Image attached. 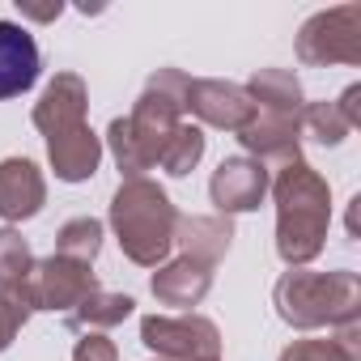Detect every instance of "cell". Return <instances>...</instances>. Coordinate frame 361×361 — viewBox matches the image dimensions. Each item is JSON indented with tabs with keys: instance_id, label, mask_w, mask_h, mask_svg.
I'll list each match as a JSON object with an SVG mask.
<instances>
[{
	"instance_id": "6da1fadb",
	"label": "cell",
	"mask_w": 361,
	"mask_h": 361,
	"mask_svg": "<svg viewBox=\"0 0 361 361\" xmlns=\"http://www.w3.org/2000/svg\"><path fill=\"white\" fill-rule=\"evenodd\" d=\"M188 73L183 68H157L145 90L136 94L128 115H115L106 123V149L119 166L123 178H145L161 161V149L183 123V94H188Z\"/></svg>"
},
{
	"instance_id": "7a4b0ae2",
	"label": "cell",
	"mask_w": 361,
	"mask_h": 361,
	"mask_svg": "<svg viewBox=\"0 0 361 361\" xmlns=\"http://www.w3.org/2000/svg\"><path fill=\"white\" fill-rule=\"evenodd\" d=\"M85 111H90V90L81 73H56L30 111L35 128L47 140V161L60 183H90L102 166V136L90 128Z\"/></svg>"
},
{
	"instance_id": "3957f363",
	"label": "cell",
	"mask_w": 361,
	"mask_h": 361,
	"mask_svg": "<svg viewBox=\"0 0 361 361\" xmlns=\"http://www.w3.org/2000/svg\"><path fill=\"white\" fill-rule=\"evenodd\" d=\"M268 192L276 204V255L285 259V268H310L327 247L331 183L302 157L276 170Z\"/></svg>"
},
{
	"instance_id": "277c9868",
	"label": "cell",
	"mask_w": 361,
	"mask_h": 361,
	"mask_svg": "<svg viewBox=\"0 0 361 361\" xmlns=\"http://www.w3.org/2000/svg\"><path fill=\"white\" fill-rule=\"evenodd\" d=\"M272 306L276 319L293 331H336L344 323H361V276L348 268H289L272 285Z\"/></svg>"
},
{
	"instance_id": "5b68a950",
	"label": "cell",
	"mask_w": 361,
	"mask_h": 361,
	"mask_svg": "<svg viewBox=\"0 0 361 361\" xmlns=\"http://www.w3.org/2000/svg\"><path fill=\"white\" fill-rule=\"evenodd\" d=\"M178 217H183V213L174 209V200L166 196V188L153 183L149 174L145 178H119V188L111 196V209H106L115 243H119V251L136 268L166 264V255L174 247Z\"/></svg>"
},
{
	"instance_id": "8992f818",
	"label": "cell",
	"mask_w": 361,
	"mask_h": 361,
	"mask_svg": "<svg viewBox=\"0 0 361 361\" xmlns=\"http://www.w3.org/2000/svg\"><path fill=\"white\" fill-rule=\"evenodd\" d=\"M98 289V276H94V264H77V259H64V255H47V259H35V268L26 272V281L18 285V302L35 314V310H77L90 293Z\"/></svg>"
},
{
	"instance_id": "52a82bcc",
	"label": "cell",
	"mask_w": 361,
	"mask_h": 361,
	"mask_svg": "<svg viewBox=\"0 0 361 361\" xmlns=\"http://www.w3.org/2000/svg\"><path fill=\"white\" fill-rule=\"evenodd\" d=\"M298 60L310 68L361 64V5H336L306 18L298 30Z\"/></svg>"
},
{
	"instance_id": "ba28073f",
	"label": "cell",
	"mask_w": 361,
	"mask_h": 361,
	"mask_svg": "<svg viewBox=\"0 0 361 361\" xmlns=\"http://www.w3.org/2000/svg\"><path fill=\"white\" fill-rule=\"evenodd\" d=\"M140 344L157 361H209L221 357V327L204 314H145Z\"/></svg>"
},
{
	"instance_id": "9c48e42d",
	"label": "cell",
	"mask_w": 361,
	"mask_h": 361,
	"mask_svg": "<svg viewBox=\"0 0 361 361\" xmlns=\"http://www.w3.org/2000/svg\"><path fill=\"white\" fill-rule=\"evenodd\" d=\"M268 188H272V170L247 153H234L221 157V166L213 170L209 200L221 217H238V213H255L268 200Z\"/></svg>"
},
{
	"instance_id": "30bf717a",
	"label": "cell",
	"mask_w": 361,
	"mask_h": 361,
	"mask_svg": "<svg viewBox=\"0 0 361 361\" xmlns=\"http://www.w3.org/2000/svg\"><path fill=\"white\" fill-rule=\"evenodd\" d=\"M183 111H192L204 128H221V132H238L255 115L247 90L238 81H221V77H192L188 94H183Z\"/></svg>"
},
{
	"instance_id": "8fae6325",
	"label": "cell",
	"mask_w": 361,
	"mask_h": 361,
	"mask_svg": "<svg viewBox=\"0 0 361 361\" xmlns=\"http://www.w3.org/2000/svg\"><path fill=\"white\" fill-rule=\"evenodd\" d=\"M247 157L264 166H289L302 161V115H276V111H255L247 128L234 132Z\"/></svg>"
},
{
	"instance_id": "7c38bea8",
	"label": "cell",
	"mask_w": 361,
	"mask_h": 361,
	"mask_svg": "<svg viewBox=\"0 0 361 361\" xmlns=\"http://www.w3.org/2000/svg\"><path fill=\"white\" fill-rule=\"evenodd\" d=\"M47 204V174L30 157H5L0 161V221H30Z\"/></svg>"
},
{
	"instance_id": "4fadbf2b",
	"label": "cell",
	"mask_w": 361,
	"mask_h": 361,
	"mask_svg": "<svg viewBox=\"0 0 361 361\" xmlns=\"http://www.w3.org/2000/svg\"><path fill=\"white\" fill-rule=\"evenodd\" d=\"M39 73H43V56H39L35 35L18 22L0 18V102L35 90Z\"/></svg>"
},
{
	"instance_id": "5bb4252c",
	"label": "cell",
	"mask_w": 361,
	"mask_h": 361,
	"mask_svg": "<svg viewBox=\"0 0 361 361\" xmlns=\"http://www.w3.org/2000/svg\"><path fill=\"white\" fill-rule=\"evenodd\" d=\"M213 289V268L196 264L188 255L157 264V272L149 276V293L157 298V306H174V310H192L209 298Z\"/></svg>"
},
{
	"instance_id": "9a60e30c",
	"label": "cell",
	"mask_w": 361,
	"mask_h": 361,
	"mask_svg": "<svg viewBox=\"0 0 361 361\" xmlns=\"http://www.w3.org/2000/svg\"><path fill=\"white\" fill-rule=\"evenodd\" d=\"M174 247L183 251L188 259H196V264L217 268V264L230 255V247H234V221L221 217V213L178 217V226H174Z\"/></svg>"
},
{
	"instance_id": "2e32d148",
	"label": "cell",
	"mask_w": 361,
	"mask_h": 361,
	"mask_svg": "<svg viewBox=\"0 0 361 361\" xmlns=\"http://www.w3.org/2000/svg\"><path fill=\"white\" fill-rule=\"evenodd\" d=\"M243 90H247L255 111H276V115L306 111V90H302L298 73H289V68H255Z\"/></svg>"
},
{
	"instance_id": "e0dca14e",
	"label": "cell",
	"mask_w": 361,
	"mask_h": 361,
	"mask_svg": "<svg viewBox=\"0 0 361 361\" xmlns=\"http://www.w3.org/2000/svg\"><path fill=\"white\" fill-rule=\"evenodd\" d=\"M276 361H361V323H344L327 336L289 340Z\"/></svg>"
},
{
	"instance_id": "ac0fdd59",
	"label": "cell",
	"mask_w": 361,
	"mask_h": 361,
	"mask_svg": "<svg viewBox=\"0 0 361 361\" xmlns=\"http://www.w3.org/2000/svg\"><path fill=\"white\" fill-rule=\"evenodd\" d=\"M132 310H136V298L132 293H111V289H94L77 310H68L64 314V323H68V331H106V327H119L123 319H132Z\"/></svg>"
},
{
	"instance_id": "d6986e66",
	"label": "cell",
	"mask_w": 361,
	"mask_h": 361,
	"mask_svg": "<svg viewBox=\"0 0 361 361\" xmlns=\"http://www.w3.org/2000/svg\"><path fill=\"white\" fill-rule=\"evenodd\" d=\"M204 149H209V136H204V128L200 123H178V132L170 136V145L161 149V170L170 174V178H188L196 166H200V157H204Z\"/></svg>"
},
{
	"instance_id": "ffe728a7",
	"label": "cell",
	"mask_w": 361,
	"mask_h": 361,
	"mask_svg": "<svg viewBox=\"0 0 361 361\" xmlns=\"http://www.w3.org/2000/svg\"><path fill=\"white\" fill-rule=\"evenodd\" d=\"M102 238H106V230L98 217H73L56 230V255L77 259V264H94L102 251Z\"/></svg>"
},
{
	"instance_id": "44dd1931",
	"label": "cell",
	"mask_w": 361,
	"mask_h": 361,
	"mask_svg": "<svg viewBox=\"0 0 361 361\" xmlns=\"http://www.w3.org/2000/svg\"><path fill=\"white\" fill-rule=\"evenodd\" d=\"M30 268H35V251L22 238V230L0 226V293H18Z\"/></svg>"
},
{
	"instance_id": "7402d4cb",
	"label": "cell",
	"mask_w": 361,
	"mask_h": 361,
	"mask_svg": "<svg viewBox=\"0 0 361 361\" xmlns=\"http://www.w3.org/2000/svg\"><path fill=\"white\" fill-rule=\"evenodd\" d=\"M302 132H310L319 145L336 149V145H344V136H348L353 128H348V119L340 115V106L323 98V102H306V111H302Z\"/></svg>"
},
{
	"instance_id": "603a6c76",
	"label": "cell",
	"mask_w": 361,
	"mask_h": 361,
	"mask_svg": "<svg viewBox=\"0 0 361 361\" xmlns=\"http://www.w3.org/2000/svg\"><path fill=\"white\" fill-rule=\"evenodd\" d=\"M26 319H30V310H26L13 293H0V353L18 340V331L26 327Z\"/></svg>"
},
{
	"instance_id": "cb8c5ba5",
	"label": "cell",
	"mask_w": 361,
	"mask_h": 361,
	"mask_svg": "<svg viewBox=\"0 0 361 361\" xmlns=\"http://www.w3.org/2000/svg\"><path fill=\"white\" fill-rule=\"evenodd\" d=\"M73 361H119V348H115V340H106L102 331H85V336L73 344Z\"/></svg>"
},
{
	"instance_id": "d4e9b609",
	"label": "cell",
	"mask_w": 361,
	"mask_h": 361,
	"mask_svg": "<svg viewBox=\"0 0 361 361\" xmlns=\"http://www.w3.org/2000/svg\"><path fill=\"white\" fill-rule=\"evenodd\" d=\"M336 106H340V115L348 119V128H357V123H361V85H348V90L336 98Z\"/></svg>"
},
{
	"instance_id": "484cf974",
	"label": "cell",
	"mask_w": 361,
	"mask_h": 361,
	"mask_svg": "<svg viewBox=\"0 0 361 361\" xmlns=\"http://www.w3.org/2000/svg\"><path fill=\"white\" fill-rule=\"evenodd\" d=\"M18 13L30 18V22H56L64 13V5H60V0H51V5H30V0H18Z\"/></svg>"
},
{
	"instance_id": "4316f807",
	"label": "cell",
	"mask_w": 361,
	"mask_h": 361,
	"mask_svg": "<svg viewBox=\"0 0 361 361\" xmlns=\"http://www.w3.org/2000/svg\"><path fill=\"white\" fill-rule=\"evenodd\" d=\"M209 361H221V357H209Z\"/></svg>"
},
{
	"instance_id": "83f0119b",
	"label": "cell",
	"mask_w": 361,
	"mask_h": 361,
	"mask_svg": "<svg viewBox=\"0 0 361 361\" xmlns=\"http://www.w3.org/2000/svg\"><path fill=\"white\" fill-rule=\"evenodd\" d=\"M153 361H157V357H153Z\"/></svg>"
}]
</instances>
